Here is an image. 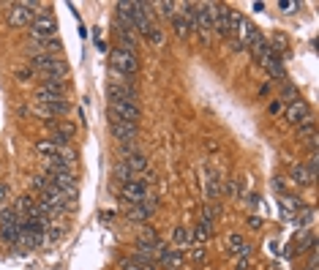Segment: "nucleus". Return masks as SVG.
I'll return each instance as SVG.
<instances>
[{
    "mask_svg": "<svg viewBox=\"0 0 319 270\" xmlns=\"http://www.w3.org/2000/svg\"><path fill=\"white\" fill-rule=\"evenodd\" d=\"M147 194H150V188H147L145 180H128V183H123V188H120V197H123L128 205H139Z\"/></svg>",
    "mask_w": 319,
    "mask_h": 270,
    "instance_id": "0eeeda50",
    "label": "nucleus"
},
{
    "mask_svg": "<svg viewBox=\"0 0 319 270\" xmlns=\"http://www.w3.org/2000/svg\"><path fill=\"white\" fill-rule=\"evenodd\" d=\"M243 243H246V240H243V235H237V232H229V238H227V246H229V251H237V248H240L243 246Z\"/></svg>",
    "mask_w": 319,
    "mask_h": 270,
    "instance_id": "393cba45",
    "label": "nucleus"
},
{
    "mask_svg": "<svg viewBox=\"0 0 319 270\" xmlns=\"http://www.w3.org/2000/svg\"><path fill=\"white\" fill-rule=\"evenodd\" d=\"M246 224H248V229H254V232H256V229H262V219H259V215H248Z\"/></svg>",
    "mask_w": 319,
    "mask_h": 270,
    "instance_id": "2f4dec72",
    "label": "nucleus"
},
{
    "mask_svg": "<svg viewBox=\"0 0 319 270\" xmlns=\"http://www.w3.org/2000/svg\"><path fill=\"white\" fill-rule=\"evenodd\" d=\"M278 6H281L284 11H289V14H292V9H297V3H289V0H281Z\"/></svg>",
    "mask_w": 319,
    "mask_h": 270,
    "instance_id": "4c0bfd02",
    "label": "nucleus"
},
{
    "mask_svg": "<svg viewBox=\"0 0 319 270\" xmlns=\"http://www.w3.org/2000/svg\"><path fill=\"white\" fill-rule=\"evenodd\" d=\"M96 46H98V49H104V52H107V41H104L101 36H96Z\"/></svg>",
    "mask_w": 319,
    "mask_h": 270,
    "instance_id": "a19ab883",
    "label": "nucleus"
},
{
    "mask_svg": "<svg viewBox=\"0 0 319 270\" xmlns=\"http://www.w3.org/2000/svg\"><path fill=\"white\" fill-rule=\"evenodd\" d=\"M147 38H150L153 44H164V30H161L158 25H153V28L147 30Z\"/></svg>",
    "mask_w": 319,
    "mask_h": 270,
    "instance_id": "bb28decb",
    "label": "nucleus"
},
{
    "mask_svg": "<svg viewBox=\"0 0 319 270\" xmlns=\"http://www.w3.org/2000/svg\"><path fill=\"white\" fill-rule=\"evenodd\" d=\"M224 191H227L229 197H237V194H240V183H237L235 178H232V180H227V183H224Z\"/></svg>",
    "mask_w": 319,
    "mask_h": 270,
    "instance_id": "cd10ccee",
    "label": "nucleus"
},
{
    "mask_svg": "<svg viewBox=\"0 0 319 270\" xmlns=\"http://www.w3.org/2000/svg\"><path fill=\"white\" fill-rule=\"evenodd\" d=\"M110 131H112V137L123 145V142H134V139H137L139 128L134 126V123H126V120L115 118V115L110 112Z\"/></svg>",
    "mask_w": 319,
    "mask_h": 270,
    "instance_id": "423d86ee",
    "label": "nucleus"
},
{
    "mask_svg": "<svg viewBox=\"0 0 319 270\" xmlns=\"http://www.w3.org/2000/svg\"><path fill=\"white\" fill-rule=\"evenodd\" d=\"M30 77H33V69H19V71H17V79H19V82H30Z\"/></svg>",
    "mask_w": 319,
    "mask_h": 270,
    "instance_id": "473e14b6",
    "label": "nucleus"
},
{
    "mask_svg": "<svg viewBox=\"0 0 319 270\" xmlns=\"http://www.w3.org/2000/svg\"><path fill=\"white\" fill-rule=\"evenodd\" d=\"M251 251H254V248H251L248 243H243V246L235 251V259H248V256H251Z\"/></svg>",
    "mask_w": 319,
    "mask_h": 270,
    "instance_id": "c756f323",
    "label": "nucleus"
},
{
    "mask_svg": "<svg viewBox=\"0 0 319 270\" xmlns=\"http://www.w3.org/2000/svg\"><path fill=\"white\" fill-rule=\"evenodd\" d=\"M30 36H33V41H46V38H55L58 36L55 17L46 14V11H36V17H33V22H30Z\"/></svg>",
    "mask_w": 319,
    "mask_h": 270,
    "instance_id": "7ed1b4c3",
    "label": "nucleus"
},
{
    "mask_svg": "<svg viewBox=\"0 0 319 270\" xmlns=\"http://www.w3.org/2000/svg\"><path fill=\"white\" fill-rule=\"evenodd\" d=\"M172 30H175V36H178V38H188V36L194 33V30H191V25H188L180 14H175V17H172Z\"/></svg>",
    "mask_w": 319,
    "mask_h": 270,
    "instance_id": "f3484780",
    "label": "nucleus"
},
{
    "mask_svg": "<svg viewBox=\"0 0 319 270\" xmlns=\"http://www.w3.org/2000/svg\"><path fill=\"white\" fill-rule=\"evenodd\" d=\"M115 178H118L120 183H128V180H134V175H131V170H128L123 161H118V164H115Z\"/></svg>",
    "mask_w": 319,
    "mask_h": 270,
    "instance_id": "4be33fe9",
    "label": "nucleus"
},
{
    "mask_svg": "<svg viewBox=\"0 0 319 270\" xmlns=\"http://www.w3.org/2000/svg\"><path fill=\"white\" fill-rule=\"evenodd\" d=\"M205 197H207V202H213V199L221 197V178H219V172H210V170H207V178H205Z\"/></svg>",
    "mask_w": 319,
    "mask_h": 270,
    "instance_id": "ddd939ff",
    "label": "nucleus"
},
{
    "mask_svg": "<svg viewBox=\"0 0 319 270\" xmlns=\"http://www.w3.org/2000/svg\"><path fill=\"white\" fill-rule=\"evenodd\" d=\"M120 267L123 270H142V265L137 259H134V256H128V259H120Z\"/></svg>",
    "mask_w": 319,
    "mask_h": 270,
    "instance_id": "c85d7f7f",
    "label": "nucleus"
},
{
    "mask_svg": "<svg viewBox=\"0 0 319 270\" xmlns=\"http://www.w3.org/2000/svg\"><path fill=\"white\" fill-rule=\"evenodd\" d=\"M153 9H158V14H161V17L172 19V17H175V9H178V3H172V0H164V3H155Z\"/></svg>",
    "mask_w": 319,
    "mask_h": 270,
    "instance_id": "412c9836",
    "label": "nucleus"
},
{
    "mask_svg": "<svg viewBox=\"0 0 319 270\" xmlns=\"http://www.w3.org/2000/svg\"><path fill=\"white\" fill-rule=\"evenodd\" d=\"M6 197H9V186H6V183H0V202H3Z\"/></svg>",
    "mask_w": 319,
    "mask_h": 270,
    "instance_id": "ea45409f",
    "label": "nucleus"
},
{
    "mask_svg": "<svg viewBox=\"0 0 319 270\" xmlns=\"http://www.w3.org/2000/svg\"><path fill=\"white\" fill-rule=\"evenodd\" d=\"M237 41H240L243 46H254L256 41H262V30L254 28L248 19H243V25L237 28Z\"/></svg>",
    "mask_w": 319,
    "mask_h": 270,
    "instance_id": "9b49d317",
    "label": "nucleus"
},
{
    "mask_svg": "<svg viewBox=\"0 0 319 270\" xmlns=\"http://www.w3.org/2000/svg\"><path fill=\"white\" fill-rule=\"evenodd\" d=\"M284 96L295 101V98H297V90H295V87H292V85H284Z\"/></svg>",
    "mask_w": 319,
    "mask_h": 270,
    "instance_id": "c9c22d12",
    "label": "nucleus"
},
{
    "mask_svg": "<svg viewBox=\"0 0 319 270\" xmlns=\"http://www.w3.org/2000/svg\"><path fill=\"white\" fill-rule=\"evenodd\" d=\"M273 188H276V194H281V197L287 194V186H284V180H281V178H276V180H273Z\"/></svg>",
    "mask_w": 319,
    "mask_h": 270,
    "instance_id": "f704fd0d",
    "label": "nucleus"
},
{
    "mask_svg": "<svg viewBox=\"0 0 319 270\" xmlns=\"http://www.w3.org/2000/svg\"><path fill=\"white\" fill-rule=\"evenodd\" d=\"M58 134H63V137H69V139H71L74 134H77V128H74L71 123H60V126H58Z\"/></svg>",
    "mask_w": 319,
    "mask_h": 270,
    "instance_id": "7c9ffc66",
    "label": "nucleus"
},
{
    "mask_svg": "<svg viewBox=\"0 0 319 270\" xmlns=\"http://www.w3.org/2000/svg\"><path fill=\"white\" fill-rule=\"evenodd\" d=\"M191 259L196 262V265H202V262L207 259V248H205V246H194V248H191Z\"/></svg>",
    "mask_w": 319,
    "mask_h": 270,
    "instance_id": "a878e982",
    "label": "nucleus"
},
{
    "mask_svg": "<svg viewBox=\"0 0 319 270\" xmlns=\"http://www.w3.org/2000/svg\"><path fill=\"white\" fill-rule=\"evenodd\" d=\"M289 175H292V180H295L297 186H311V183H314L311 175H308V170H305L303 164H292L289 167Z\"/></svg>",
    "mask_w": 319,
    "mask_h": 270,
    "instance_id": "4468645a",
    "label": "nucleus"
},
{
    "mask_svg": "<svg viewBox=\"0 0 319 270\" xmlns=\"http://www.w3.org/2000/svg\"><path fill=\"white\" fill-rule=\"evenodd\" d=\"M281 205L284 207H287V213H295V210H300V202H297L295 197H289V194H284V197H281Z\"/></svg>",
    "mask_w": 319,
    "mask_h": 270,
    "instance_id": "b1692460",
    "label": "nucleus"
},
{
    "mask_svg": "<svg viewBox=\"0 0 319 270\" xmlns=\"http://www.w3.org/2000/svg\"><path fill=\"white\" fill-rule=\"evenodd\" d=\"M210 235H213V227H210V224H199V227L191 229V243H196V246H205Z\"/></svg>",
    "mask_w": 319,
    "mask_h": 270,
    "instance_id": "dca6fc26",
    "label": "nucleus"
},
{
    "mask_svg": "<svg viewBox=\"0 0 319 270\" xmlns=\"http://www.w3.org/2000/svg\"><path fill=\"white\" fill-rule=\"evenodd\" d=\"M33 101H36V104L49 106V110L55 112V118H58V115H66V112H69V101L60 96V93L49 90V87H44V85L36 87V96H33Z\"/></svg>",
    "mask_w": 319,
    "mask_h": 270,
    "instance_id": "39448f33",
    "label": "nucleus"
},
{
    "mask_svg": "<svg viewBox=\"0 0 319 270\" xmlns=\"http://www.w3.org/2000/svg\"><path fill=\"white\" fill-rule=\"evenodd\" d=\"M36 150H38V153H41V156H44L46 161L58 158V153H60V150H58V147H55V145H52V142H49V139H38V142H36Z\"/></svg>",
    "mask_w": 319,
    "mask_h": 270,
    "instance_id": "a211bd4d",
    "label": "nucleus"
},
{
    "mask_svg": "<svg viewBox=\"0 0 319 270\" xmlns=\"http://www.w3.org/2000/svg\"><path fill=\"white\" fill-rule=\"evenodd\" d=\"M126 215H128V219H131V221H145V219H147V215H150V213H147V210H145V207H142V205H128V207H126Z\"/></svg>",
    "mask_w": 319,
    "mask_h": 270,
    "instance_id": "aec40b11",
    "label": "nucleus"
},
{
    "mask_svg": "<svg viewBox=\"0 0 319 270\" xmlns=\"http://www.w3.org/2000/svg\"><path fill=\"white\" fill-rule=\"evenodd\" d=\"M284 110H287V106H284V101L278 98V101H273V104H270V115H281Z\"/></svg>",
    "mask_w": 319,
    "mask_h": 270,
    "instance_id": "72a5a7b5",
    "label": "nucleus"
},
{
    "mask_svg": "<svg viewBox=\"0 0 319 270\" xmlns=\"http://www.w3.org/2000/svg\"><path fill=\"white\" fill-rule=\"evenodd\" d=\"M229 49H232V52H243L246 46H243L240 41H237V38H232V41H229Z\"/></svg>",
    "mask_w": 319,
    "mask_h": 270,
    "instance_id": "e433bc0d",
    "label": "nucleus"
},
{
    "mask_svg": "<svg viewBox=\"0 0 319 270\" xmlns=\"http://www.w3.org/2000/svg\"><path fill=\"white\" fill-rule=\"evenodd\" d=\"M196 30L207 41V33H213V3H196Z\"/></svg>",
    "mask_w": 319,
    "mask_h": 270,
    "instance_id": "6e6552de",
    "label": "nucleus"
},
{
    "mask_svg": "<svg viewBox=\"0 0 319 270\" xmlns=\"http://www.w3.org/2000/svg\"><path fill=\"white\" fill-rule=\"evenodd\" d=\"M110 112L115 115V118L126 120V123H134V126H137L139 118H142V110H139L137 101L123 98V96H112L110 98Z\"/></svg>",
    "mask_w": 319,
    "mask_h": 270,
    "instance_id": "f03ea898",
    "label": "nucleus"
},
{
    "mask_svg": "<svg viewBox=\"0 0 319 270\" xmlns=\"http://www.w3.org/2000/svg\"><path fill=\"white\" fill-rule=\"evenodd\" d=\"M243 19H246V17H243L240 11H229V36H235V33H237V28L243 25Z\"/></svg>",
    "mask_w": 319,
    "mask_h": 270,
    "instance_id": "5701e85b",
    "label": "nucleus"
},
{
    "mask_svg": "<svg viewBox=\"0 0 319 270\" xmlns=\"http://www.w3.org/2000/svg\"><path fill=\"white\" fill-rule=\"evenodd\" d=\"M229 6L224 3H213V30L219 33L221 38H229Z\"/></svg>",
    "mask_w": 319,
    "mask_h": 270,
    "instance_id": "1a4fd4ad",
    "label": "nucleus"
},
{
    "mask_svg": "<svg viewBox=\"0 0 319 270\" xmlns=\"http://www.w3.org/2000/svg\"><path fill=\"white\" fill-rule=\"evenodd\" d=\"M36 9H38V3H11L9 11H6V22L11 28H28L33 22V17H36Z\"/></svg>",
    "mask_w": 319,
    "mask_h": 270,
    "instance_id": "20e7f679",
    "label": "nucleus"
},
{
    "mask_svg": "<svg viewBox=\"0 0 319 270\" xmlns=\"http://www.w3.org/2000/svg\"><path fill=\"white\" fill-rule=\"evenodd\" d=\"M297 139L305 142L311 150H316V123H314V118H308L303 126H297Z\"/></svg>",
    "mask_w": 319,
    "mask_h": 270,
    "instance_id": "f8f14e48",
    "label": "nucleus"
},
{
    "mask_svg": "<svg viewBox=\"0 0 319 270\" xmlns=\"http://www.w3.org/2000/svg\"><path fill=\"white\" fill-rule=\"evenodd\" d=\"M110 66H112V71L118 74V77H126V79H131V77L139 74L137 52L123 49V46H115V49L110 52Z\"/></svg>",
    "mask_w": 319,
    "mask_h": 270,
    "instance_id": "f257e3e1",
    "label": "nucleus"
},
{
    "mask_svg": "<svg viewBox=\"0 0 319 270\" xmlns=\"http://www.w3.org/2000/svg\"><path fill=\"white\" fill-rule=\"evenodd\" d=\"M248 205H251V207L259 205V194H248Z\"/></svg>",
    "mask_w": 319,
    "mask_h": 270,
    "instance_id": "58836bf2",
    "label": "nucleus"
},
{
    "mask_svg": "<svg viewBox=\"0 0 319 270\" xmlns=\"http://www.w3.org/2000/svg\"><path fill=\"white\" fill-rule=\"evenodd\" d=\"M284 112H287V123H292V126H303L305 120L311 118V110H308V104H305L303 98H295Z\"/></svg>",
    "mask_w": 319,
    "mask_h": 270,
    "instance_id": "9d476101",
    "label": "nucleus"
},
{
    "mask_svg": "<svg viewBox=\"0 0 319 270\" xmlns=\"http://www.w3.org/2000/svg\"><path fill=\"white\" fill-rule=\"evenodd\" d=\"M123 164L131 170V175H137V172H145L147 170V158L142 156V153H131V156H126Z\"/></svg>",
    "mask_w": 319,
    "mask_h": 270,
    "instance_id": "2eb2a0df",
    "label": "nucleus"
},
{
    "mask_svg": "<svg viewBox=\"0 0 319 270\" xmlns=\"http://www.w3.org/2000/svg\"><path fill=\"white\" fill-rule=\"evenodd\" d=\"M172 238H175L178 246H191V229H188V227H178Z\"/></svg>",
    "mask_w": 319,
    "mask_h": 270,
    "instance_id": "6ab92c4d",
    "label": "nucleus"
}]
</instances>
